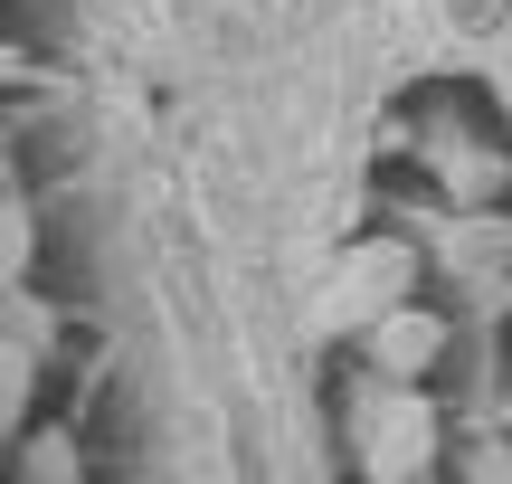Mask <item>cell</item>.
Returning a JSON list of instances; mask_svg holds the SVG:
<instances>
[{
	"mask_svg": "<svg viewBox=\"0 0 512 484\" xmlns=\"http://www.w3.org/2000/svg\"><path fill=\"white\" fill-rule=\"evenodd\" d=\"M427 352H437V323H427V314H389L380 323V361H389V371H418Z\"/></svg>",
	"mask_w": 512,
	"mask_h": 484,
	"instance_id": "obj_1",
	"label": "cell"
},
{
	"mask_svg": "<svg viewBox=\"0 0 512 484\" xmlns=\"http://www.w3.org/2000/svg\"><path fill=\"white\" fill-rule=\"evenodd\" d=\"M418 437H427V418H418V409H408V418H389V437H380V456H370V466H380V475H399V466H418V456H427Z\"/></svg>",
	"mask_w": 512,
	"mask_h": 484,
	"instance_id": "obj_2",
	"label": "cell"
}]
</instances>
